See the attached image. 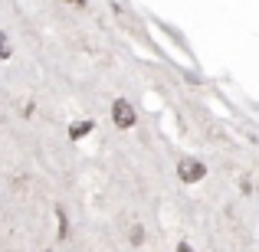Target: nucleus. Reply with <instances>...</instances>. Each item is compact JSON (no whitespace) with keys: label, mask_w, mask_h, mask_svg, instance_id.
<instances>
[{"label":"nucleus","mask_w":259,"mask_h":252,"mask_svg":"<svg viewBox=\"0 0 259 252\" xmlns=\"http://www.w3.org/2000/svg\"><path fill=\"white\" fill-rule=\"evenodd\" d=\"M174 252H194V249H190V242H184V239H181V242H177V249H174Z\"/></svg>","instance_id":"obj_7"},{"label":"nucleus","mask_w":259,"mask_h":252,"mask_svg":"<svg viewBox=\"0 0 259 252\" xmlns=\"http://www.w3.org/2000/svg\"><path fill=\"white\" fill-rule=\"evenodd\" d=\"M66 4H76V7H82V4H85V0H66Z\"/></svg>","instance_id":"obj_8"},{"label":"nucleus","mask_w":259,"mask_h":252,"mask_svg":"<svg viewBox=\"0 0 259 252\" xmlns=\"http://www.w3.org/2000/svg\"><path fill=\"white\" fill-rule=\"evenodd\" d=\"M13 56V46H10V36L0 33V59H10Z\"/></svg>","instance_id":"obj_5"},{"label":"nucleus","mask_w":259,"mask_h":252,"mask_svg":"<svg viewBox=\"0 0 259 252\" xmlns=\"http://www.w3.org/2000/svg\"><path fill=\"white\" fill-rule=\"evenodd\" d=\"M128 242H132V246H141V242H145V226L135 223V226L128 229Z\"/></svg>","instance_id":"obj_4"},{"label":"nucleus","mask_w":259,"mask_h":252,"mask_svg":"<svg viewBox=\"0 0 259 252\" xmlns=\"http://www.w3.org/2000/svg\"><path fill=\"white\" fill-rule=\"evenodd\" d=\"M92 121H76V125H69V138L72 141H82V138H89V131H92Z\"/></svg>","instance_id":"obj_3"},{"label":"nucleus","mask_w":259,"mask_h":252,"mask_svg":"<svg viewBox=\"0 0 259 252\" xmlns=\"http://www.w3.org/2000/svg\"><path fill=\"white\" fill-rule=\"evenodd\" d=\"M112 121H115V128L128 131V128L135 125V105H132V102H125V98H115V105H112Z\"/></svg>","instance_id":"obj_2"},{"label":"nucleus","mask_w":259,"mask_h":252,"mask_svg":"<svg viewBox=\"0 0 259 252\" xmlns=\"http://www.w3.org/2000/svg\"><path fill=\"white\" fill-rule=\"evenodd\" d=\"M66 233H69V226H66V213H63V210H59V236H63V239H66Z\"/></svg>","instance_id":"obj_6"},{"label":"nucleus","mask_w":259,"mask_h":252,"mask_svg":"<svg viewBox=\"0 0 259 252\" xmlns=\"http://www.w3.org/2000/svg\"><path fill=\"white\" fill-rule=\"evenodd\" d=\"M177 177H181V183H200L207 177V164L200 158H181L177 161Z\"/></svg>","instance_id":"obj_1"}]
</instances>
